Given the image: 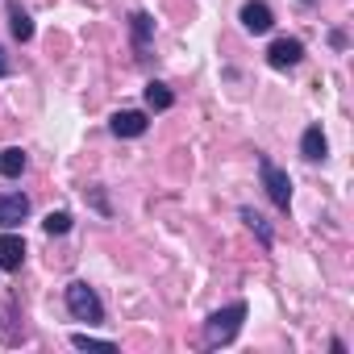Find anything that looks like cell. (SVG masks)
<instances>
[{
	"instance_id": "cell-1",
	"label": "cell",
	"mask_w": 354,
	"mask_h": 354,
	"mask_svg": "<svg viewBox=\"0 0 354 354\" xmlns=\"http://www.w3.org/2000/svg\"><path fill=\"white\" fill-rule=\"evenodd\" d=\"M242 321H246V300H234V304L217 308V313L205 321V346H209V350L230 346V342L242 333Z\"/></svg>"
},
{
	"instance_id": "cell-2",
	"label": "cell",
	"mask_w": 354,
	"mask_h": 354,
	"mask_svg": "<svg viewBox=\"0 0 354 354\" xmlns=\"http://www.w3.org/2000/svg\"><path fill=\"white\" fill-rule=\"evenodd\" d=\"M67 308H71L75 321H88V325H100V321H104V304H100V296H96L84 279L67 283Z\"/></svg>"
},
{
	"instance_id": "cell-3",
	"label": "cell",
	"mask_w": 354,
	"mask_h": 354,
	"mask_svg": "<svg viewBox=\"0 0 354 354\" xmlns=\"http://www.w3.org/2000/svg\"><path fill=\"white\" fill-rule=\"evenodd\" d=\"M259 175H263V188H267L271 205H275V209H288V205H292V180H288V171H279V167L263 154V158H259Z\"/></svg>"
},
{
	"instance_id": "cell-4",
	"label": "cell",
	"mask_w": 354,
	"mask_h": 354,
	"mask_svg": "<svg viewBox=\"0 0 354 354\" xmlns=\"http://www.w3.org/2000/svg\"><path fill=\"white\" fill-rule=\"evenodd\" d=\"M300 59H304V42H300V38H275L271 50H267V63H271L275 71H288V67H296Z\"/></svg>"
},
{
	"instance_id": "cell-5",
	"label": "cell",
	"mask_w": 354,
	"mask_h": 354,
	"mask_svg": "<svg viewBox=\"0 0 354 354\" xmlns=\"http://www.w3.org/2000/svg\"><path fill=\"white\" fill-rule=\"evenodd\" d=\"M26 217H30V196H21V192H0V225L13 230Z\"/></svg>"
},
{
	"instance_id": "cell-6",
	"label": "cell",
	"mask_w": 354,
	"mask_h": 354,
	"mask_svg": "<svg viewBox=\"0 0 354 354\" xmlns=\"http://www.w3.org/2000/svg\"><path fill=\"white\" fill-rule=\"evenodd\" d=\"M242 26H246L250 34H267V30L275 26V13L263 5V0H246V5H242Z\"/></svg>"
},
{
	"instance_id": "cell-7",
	"label": "cell",
	"mask_w": 354,
	"mask_h": 354,
	"mask_svg": "<svg viewBox=\"0 0 354 354\" xmlns=\"http://www.w3.org/2000/svg\"><path fill=\"white\" fill-rule=\"evenodd\" d=\"M146 113H133V109H125V113H113V121H109V129L117 133V138H142L146 133Z\"/></svg>"
},
{
	"instance_id": "cell-8",
	"label": "cell",
	"mask_w": 354,
	"mask_h": 354,
	"mask_svg": "<svg viewBox=\"0 0 354 354\" xmlns=\"http://www.w3.org/2000/svg\"><path fill=\"white\" fill-rule=\"evenodd\" d=\"M26 263V242L17 234H0V271H21Z\"/></svg>"
},
{
	"instance_id": "cell-9",
	"label": "cell",
	"mask_w": 354,
	"mask_h": 354,
	"mask_svg": "<svg viewBox=\"0 0 354 354\" xmlns=\"http://www.w3.org/2000/svg\"><path fill=\"white\" fill-rule=\"evenodd\" d=\"M300 154H304L308 162H321V158L329 154V142H325L321 125H308V129H304V138H300Z\"/></svg>"
},
{
	"instance_id": "cell-10",
	"label": "cell",
	"mask_w": 354,
	"mask_h": 354,
	"mask_svg": "<svg viewBox=\"0 0 354 354\" xmlns=\"http://www.w3.org/2000/svg\"><path fill=\"white\" fill-rule=\"evenodd\" d=\"M26 167H30V158H26V150H21V146L0 150V175H5V180H17Z\"/></svg>"
},
{
	"instance_id": "cell-11",
	"label": "cell",
	"mask_w": 354,
	"mask_h": 354,
	"mask_svg": "<svg viewBox=\"0 0 354 354\" xmlns=\"http://www.w3.org/2000/svg\"><path fill=\"white\" fill-rule=\"evenodd\" d=\"M129 30H133V50H146L150 38H154V21H150V13H133V17H129Z\"/></svg>"
},
{
	"instance_id": "cell-12",
	"label": "cell",
	"mask_w": 354,
	"mask_h": 354,
	"mask_svg": "<svg viewBox=\"0 0 354 354\" xmlns=\"http://www.w3.org/2000/svg\"><path fill=\"white\" fill-rule=\"evenodd\" d=\"M171 104H175L171 88H167V84H158V80H150V84H146V109H154V113H167Z\"/></svg>"
},
{
	"instance_id": "cell-13",
	"label": "cell",
	"mask_w": 354,
	"mask_h": 354,
	"mask_svg": "<svg viewBox=\"0 0 354 354\" xmlns=\"http://www.w3.org/2000/svg\"><path fill=\"white\" fill-rule=\"evenodd\" d=\"M9 30H13L17 42H30L34 38V21H30V13H21V5L9 9Z\"/></svg>"
},
{
	"instance_id": "cell-14",
	"label": "cell",
	"mask_w": 354,
	"mask_h": 354,
	"mask_svg": "<svg viewBox=\"0 0 354 354\" xmlns=\"http://www.w3.org/2000/svg\"><path fill=\"white\" fill-rule=\"evenodd\" d=\"M42 230H46L50 238H59V234H67V230H71V213H63V209H59V213H46V221H42Z\"/></svg>"
},
{
	"instance_id": "cell-15",
	"label": "cell",
	"mask_w": 354,
	"mask_h": 354,
	"mask_svg": "<svg viewBox=\"0 0 354 354\" xmlns=\"http://www.w3.org/2000/svg\"><path fill=\"white\" fill-rule=\"evenodd\" d=\"M242 217H246V225H250V230H254V234L263 238V246H271V230H267V221H263V217H259L254 209H242Z\"/></svg>"
},
{
	"instance_id": "cell-16",
	"label": "cell",
	"mask_w": 354,
	"mask_h": 354,
	"mask_svg": "<svg viewBox=\"0 0 354 354\" xmlns=\"http://www.w3.org/2000/svg\"><path fill=\"white\" fill-rule=\"evenodd\" d=\"M71 342H75L80 350H84V346H100V350H113V342H109V337H92V333H75Z\"/></svg>"
},
{
	"instance_id": "cell-17",
	"label": "cell",
	"mask_w": 354,
	"mask_h": 354,
	"mask_svg": "<svg viewBox=\"0 0 354 354\" xmlns=\"http://www.w3.org/2000/svg\"><path fill=\"white\" fill-rule=\"evenodd\" d=\"M13 71V63H9V55H5V46H0V80H5Z\"/></svg>"
}]
</instances>
